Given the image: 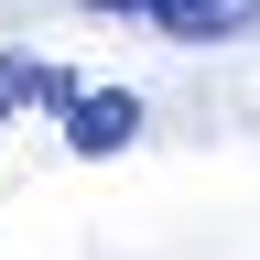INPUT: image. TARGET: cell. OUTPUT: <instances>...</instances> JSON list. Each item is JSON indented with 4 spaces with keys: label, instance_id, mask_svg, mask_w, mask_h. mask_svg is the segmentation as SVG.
Wrapping results in <instances>:
<instances>
[{
    "label": "cell",
    "instance_id": "cell-1",
    "mask_svg": "<svg viewBox=\"0 0 260 260\" xmlns=\"http://www.w3.org/2000/svg\"><path fill=\"white\" fill-rule=\"evenodd\" d=\"M87 11H109V22H162L174 44H228V32L260 22V0H87Z\"/></svg>",
    "mask_w": 260,
    "mask_h": 260
},
{
    "label": "cell",
    "instance_id": "cell-2",
    "mask_svg": "<svg viewBox=\"0 0 260 260\" xmlns=\"http://www.w3.org/2000/svg\"><path fill=\"white\" fill-rule=\"evenodd\" d=\"M76 98H87L76 76H54V65H32V54H0V109H54L65 119Z\"/></svg>",
    "mask_w": 260,
    "mask_h": 260
},
{
    "label": "cell",
    "instance_id": "cell-3",
    "mask_svg": "<svg viewBox=\"0 0 260 260\" xmlns=\"http://www.w3.org/2000/svg\"><path fill=\"white\" fill-rule=\"evenodd\" d=\"M130 130H141V109H130V98H109V87H87L76 109H65V141H76V152H119Z\"/></svg>",
    "mask_w": 260,
    "mask_h": 260
}]
</instances>
